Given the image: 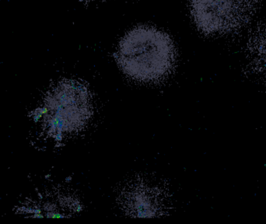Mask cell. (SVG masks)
Returning <instances> with one entry per match:
<instances>
[{"label": "cell", "mask_w": 266, "mask_h": 224, "mask_svg": "<svg viewBox=\"0 0 266 224\" xmlns=\"http://www.w3.org/2000/svg\"><path fill=\"white\" fill-rule=\"evenodd\" d=\"M116 58L130 78L153 83L171 73L175 65V47L166 33L152 27H137L121 40Z\"/></svg>", "instance_id": "1"}, {"label": "cell", "mask_w": 266, "mask_h": 224, "mask_svg": "<svg viewBox=\"0 0 266 224\" xmlns=\"http://www.w3.org/2000/svg\"><path fill=\"white\" fill-rule=\"evenodd\" d=\"M92 113L89 89L81 82L66 80L52 88L36 119H42L47 135L60 142L84 129Z\"/></svg>", "instance_id": "2"}, {"label": "cell", "mask_w": 266, "mask_h": 224, "mask_svg": "<svg viewBox=\"0 0 266 224\" xmlns=\"http://www.w3.org/2000/svg\"><path fill=\"white\" fill-rule=\"evenodd\" d=\"M257 0H191L195 25L206 34L237 31L255 14Z\"/></svg>", "instance_id": "3"}, {"label": "cell", "mask_w": 266, "mask_h": 224, "mask_svg": "<svg viewBox=\"0 0 266 224\" xmlns=\"http://www.w3.org/2000/svg\"><path fill=\"white\" fill-rule=\"evenodd\" d=\"M164 183L139 177L125 184L119 193L121 210L131 217H158L170 210V195Z\"/></svg>", "instance_id": "4"}, {"label": "cell", "mask_w": 266, "mask_h": 224, "mask_svg": "<svg viewBox=\"0 0 266 224\" xmlns=\"http://www.w3.org/2000/svg\"><path fill=\"white\" fill-rule=\"evenodd\" d=\"M251 46L255 58L266 68V26L260 28L254 34Z\"/></svg>", "instance_id": "5"}]
</instances>
